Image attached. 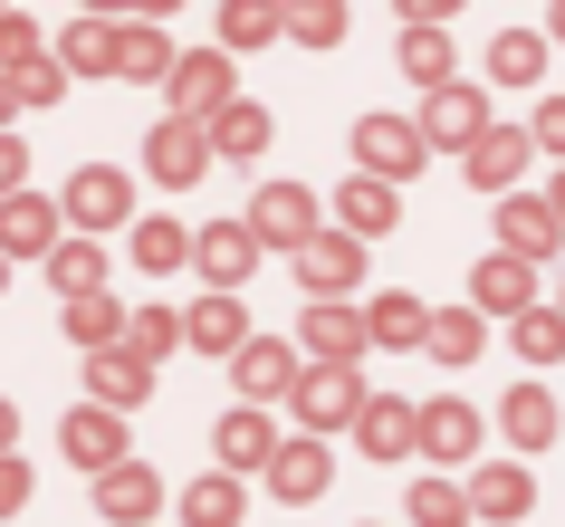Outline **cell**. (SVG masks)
Instances as JSON below:
<instances>
[{
	"label": "cell",
	"instance_id": "1",
	"mask_svg": "<svg viewBox=\"0 0 565 527\" xmlns=\"http://www.w3.org/2000/svg\"><path fill=\"white\" fill-rule=\"evenodd\" d=\"M413 135H422V154H431V145H441V154H470L479 135H489V96H479V87H460V77H450V87H431V96H422Z\"/></svg>",
	"mask_w": 565,
	"mask_h": 527
},
{
	"label": "cell",
	"instance_id": "2",
	"mask_svg": "<svg viewBox=\"0 0 565 527\" xmlns=\"http://www.w3.org/2000/svg\"><path fill=\"white\" fill-rule=\"evenodd\" d=\"M239 231L259 240V250H288V260H298V250H307L317 231H327V221H317V192H307V182H268V192H259V211H249Z\"/></svg>",
	"mask_w": 565,
	"mask_h": 527
},
{
	"label": "cell",
	"instance_id": "3",
	"mask_svg": "<svg viewBox=\"0 0 565 527\" xmlns=\"http://www.w3.org/2000/svg\"><path fill=\"white\" fill-rule=\"evenodd\" d=\"M288 403H298L307 441H327L335 422H355V412H364V375H355V365H307V375H298V393H288Z\"/></svg>",
	"mask_w": 565,
	"mask_h": 527
},
{
	"label": "cell",
	"instance_id": "4",
	"mask_svg": "<svg viewBox=\"0 0 565 527\" xmlns=\"http://www.w3.org/2000/svg\"><path fill=\"white\" fill-rule=\"evenodd\" d=\"M355 164H364V182H403V173H422V135H413V116H364L355 125Z\"/></svg>",
	"mask_w": 565,
	"mask_h": 527
},
{
	"label": "cell",
	"instance_id": "5",
	"mask_svg": "<svg viewBox=\"0 0 565 527\" xmlns=\"http://www.w3.org/2000/svg\"><path fill=\"white\" fill-rule=\"evenodd\" d=\"M298 278H307V307H345V288H355L364 278V250L345 231H317L298 250Z\"/></svg>",
	"mask_w": 565,
	"mask_h": 527
},
{
	"label": "cell",
	"instance_id": "6",
	"mask_svg": "<svg viewBox=\"0 0 565 527\" xmlns=\"http://www.w3.org/2000/svg\"><path fill=\"white\" fill-rule=\"evenodd\" d=\"M96 518H106V527H153V518H163V479H153L145 461L96 470Z\"/></svg>",
	"mask_w": 565,
	"mask_h": 527
},
{
	"label": "cell",
	"instance_id": "7",
	"mask_svg": "<svg viewBox=\"0 0 565 527\" xmlns=\"http://www.w3.org/2000/svg\"><path fill=\"white\" fill-rule=\"evenodd\" d=\"M163 96H173V116H182V125L221 116V106H231V59H221V49H202V59H173V67H163Z\"/></svg>",
	"mask_w": 565,
	"mask_h": 527
},
{
	"label": "cell",
	"instance_id": "8",
	"mask_svg": "<svg viewBox=\"0 0 565 527\" xmlns=\"http://www.w3.org/2000/svg\"><path fill=\"white\" fill-rule=\"evenodd\" d=\"M298 346H278V336H249V346L231 355V383L239 393H249V403H288V393H298Z\"/></svg>",
	"mask_w": 565,
	"mask_h": 527
},
{
	"label": "cell",
	"instance_id": "9",
	"mask_svg": "<svg viewBox=\"0 0 565 527\" xmlns=\"http://www.w3.org/2000/svg\"><path fill=\"white\" fill-rule=\"evenodd\" d=\"M58 221H77V231H125V221H135V192H125V173H106V164H87V173L67 182Z\"/></svg>",
	"mask_w": 565,
	"mask_h": 527
},
{
	"label": "cell",
	"instance_id": "10",
	"mask_svg": "<svg viewBox=\"0 0 565 527\" xmlns=\"http://www.w3.org/2000/svg\"><path fill=\"white\" fill-rule=\"evenodd\" d=\"M145 173H153V182H173V192H192V182L211 173V145H202V125L163 116V125L145 135Z\"/></svg>",
	"mask_w": 565,
	"mask_h": 527
},
{
	"label": "cell",
	"instance_id": "11",
	"mask_svg": "<svg viewBox=\"0 0 565 527\" xmlns=\"http://www.w3.org/2000/svg\"><path fill=\"white\" fill-rule=\"evenodd\" d=\"M413 451L441 461V470H460L479 451V412L470 403H413Z\"/></svg>",
	"mask_w": 565,
	"mask_h": 527
},
{
	"label": "cell",
	"instance_id": "12",
	"mask_svg": "<svg viewBox=\"0 0 565 527\" xmlns=\"http://www.w3.org/2000/svg\"><path fill=\"white\" fill-rule=\"evenodd\" d=\"M192 268L211 278V297H231L249 268H259V240L239 231V221H211V231H192Z\"/></svg>",
	"mask_w": 565,
	"mask_h": 527
},
{
	"label": "cell",
	"instance_id": "13",
	"mask_svg": "<svg viewBox=\"0 0 565 527\" xmlns=\"http://www.w3.org/2000/svg\"><path fill=\"white\" fill-rule=\"evenodd\" d=\"M527 307H536V268L527 260H508V250H499V260L470 268V317H527Z\"/></svg>",
	"mask_w": 565,
	"mask_h": 527
},
{
	"label": "cell",
	"instance_id": "14",
	"mask_svg": "<svg viewBox=\"0 0 565 527\" xmlns=\"http://www.w3.org/2000/svg\"><path fill=\"white\" fill-rule=\"evenodd\" d=\"M58 202H39V192H10L0 202V260H49L58 250Z\"/></svg>",
	"mask_w": 565,
	"mask_h": 527
},
{
	"label": "cell",
	"instance_id": "15",
	"mask_svg": "<svg viewBox=\"0 0 565 527\" xmlns=\"http://www.w3.org/2000/svg\"><path fill=\"white\" fill-rule=\"evenodd\" d=\"M58 451H67L77 470H87V479H96V470H116V461H125V412L77 403V412H67V432H58Z\"/></svg>",
	"mask_w": 565,
	"mask_h": 527
},
{
	"label": "cell",
	"instance_id": "16",
	"mask_svg": "<svg viewBox=\"0 0 565 527\" xmlns=\"http://www.w3.org/2000/svg\"><path fill=\"white\" fill-rule=\"evenodd\" d=\"M364 355V317L355 307H307L298 317V365H355Z\"/></svg>",
	"mask_w": 565,
	"mask_h": 527
},
{
	"label": "cell",
	"instance_id": "17",
	"mask_svg": "<svg viewBox=\"0 0 565 527\" xmlns=\"http://www.w3.org/2000/svg\"><path fill=\"white\" fill-rule=\"evenodd\" d=\"M355 451H364V461H413V403H403V393H364Z\"/></svg>",
	"mask_w": 565,
	"mask_h": 527
},
{
	"label": "cell",
	"instance_id": "18",
	"mask_svg": "<svg viewBox=\"0 0 565 527\" xmlns=\"http://www.w3.org/2000/svg\"><path fill=\"white\" fill-rule=\"evenodd\" d=\"M450 10H413V20H403V77H413L422 96L431 87H450V30H441Z\"/></svg>",
	"mask_w": 565,
	"mask_h": 527
},
{
	"label": "cell",
	"instance_id": "19",
	"mask_svg": "<svg viewBox=\"0 0 565 527\" xmlns=\"http://www.w3.org/2000/svg\"><path fill=\"white\" fill-rule=\"evenodd\" d=\"M211 451H221V479H239V470H268V451H278V422L268 412H221V432H211Z\"/></svg>",
	"mask_w": 565,
	"mask_h": 527
},
{
	"label": "cell",
	"instance_id": "20",
	"mask_svg": "<svg viewBox=\"0 0 565 527\" xmlns=\"http://www.w3.org/2000/svg\"><path fill=\"white\" fill-rule=\"evenodd\" d=\"M202 145H211V164H259L268 154V116L249 106V96H231L221 116H202Z\"/></svg>",
	"mask_w": 565,
	"mask_h": 527
},
{
	"label": "cell",
	"instance_id": "21",
	"mask_svg": "<svg viewBox=\"0 0 565 527\" xmlns=\"http://www.w3.org/2000/svg\"><path fill=\"white\" fill-rule=\"evenodd\" d=\"M460 498H470V518H527V508H536V479H527V461H489Z\"/></svg>",
	"mask_w": 565,
	"mask_h": 527
},
{
	"label": "cell",
	"instance_id": "22",
	"mask_svg": "<svg viewBox=\"0 0 565 527\" xmlns=\"http://www.w3.org/2000/svg\"><path fill=\"white\" fill-rule=\"evenodd\" d=\"M556 211H546V202H527V192H508V202H499V250H508V260H546V250H556Z\"/></svg>",
	"mask_w": 565,
	"mask_h": 527
},
{
	"label": "cell",
	"instance_id": "23",
	"mask_svg": "<svg viewBox=\"0 0 565 527\" xmlns=\"http://www.w3.org/2000/svg\"><path fill=\"white\" fill-rule=\"evenodd\" d=\"M145 393H153V365H135L125 346L87 355V403L96 412H125V403H145Z\"/></svg>",
	"mask_w": 565,
	"mask_h": 527
},
{
	"label": "cell",
	"instance_id": "24",
	"mask_svg": "<svg viewBox=\"0 0 565 527\" xmlns=\"http://www.w3.org/2000/svg\"><path fill=\"white\" fill-rule=\"evenodd\" d=\"M268 489L288 498V508H307V498L327 489V441H278V451H268Z\"/></svg>",
	"mask_w": 565,
	"mask_h": 527
},
{
	"label": "cell",
	"instance_id": "25",
	"mask_svg": "<svg viewBox=\"0 0 565 527\" xmlns=\"http://www.w3.org/2000/svg\"><path fill=\"white\" fill-rule=\"evenodd\" d=\"M460 164H470V192H508V182L527 173V135H518V125H489Z\"/></svg>",
	"mask_w": 565,
	"mask_h": 527
},
{
	"label": "cell",
	"instance_id": "26",
	"mask_svg": "<svg viewBox=\"0 0 565 527\" xmlns=\"http://www.w3.org/2000/svg\"><path fill=\"white\" fill-rule=\"evenodd\" d=\"M335 231H345V240H355V250H364V240H384L393 231V192H384V182H345V192H335Z\"/></svg>",
	"mask_w": 565,
	"mask_h": 527
},
{
	"label": "cell",
	"instance_id": "27",
	"mask_svg": "<svg viewBox=\"0 0 565 527\" xmlns=\"http://www.w3.org/2000/svg\"><path fill=\"white\" fill-rule=\"evenodd\" d=\"M182 346H202V355H239V346H249V317H239V297H202V307L182 317Z\"/></svg>",
	"mask_w": 565,
	"mask_h": 527
},
{
	"label": "cell",
	"instance_id": "28",
	"mask_svg": "<svg viewBox=\"0 0 565 527\" xmlns=\"http://www.w3.org/2000/svg\"><path fill=\"white\" fill-rule=\"evenodd\" d=\"M499 432L518 441V451H546V441H556V403H546V383H518V393H508V403H499Z\"/></svg>",
	"mask_w": 565,
	"mask_h": 527
},
{
	"label": "cell",
	"instance_id": "29",
	"mask_svg": "<svg viewBox=\"0 0 565 527\" xmlns=\"http://www.w3.org/2000/svg\"><path fill=\"white\" fill-rule=\"evenodd\" d=\"M49 288H58L67 307L96 297V288H106V250H96V240H58V250H49Z\"/></svg>",
	"mask_w": 565,
	"mask_h": 527
},
{
	"label": "cell",
	"instance_id": "30",
	"mask_svg": "<svg viewBox=\"0 0 565 527\" xmlns=\"http://www.w3.org/2000/svg\"><path fill=\"white\" fill-rule=\"evenodd\" d=\"M268 39H288V10L278 0H231L221 10V59L231 49H268Z\"/></svg>",
	"mask_w": 565,
	"mask_h": 527
},
{
	"label": "cell",
	"instance_id": "31",
	"mask_svg": "<svg viewBox=\"0 0 565 527\" xmlns=\"http://www.w3.org/2000/svg\"><path fill=\"white\" fill-rule=\"evenodd\" d=\"M355 317H364V346H422L431 307H422V297H374V307H355Z\"/></svg>",
	"mask_w": 565,
	"mask_h": 527
},
{
	"label": "cell",
	"instance_id": "32",
	"mask_svg": "<svg viewBox=\"0 0 565 527\" xmlns=\"http://www.w3.org/2000/svg\"><path fill=\"white\" fill-rule=\"evenodd\" d=\"M479 346H489V326H479L470 307H431V326H422V355H441V365H470Z\"/></svg>",
	"mask_w": 565,
	"mask_h": 527
},
{
	"label": "cell",
	"instance_id": "33",
	"mask_svg": "<svg viewBox=\"0 0 565 527\" xmlns=\"http://www.w3.org/2000/svg\"><path fill=\"white\" fill-rule=\"evenodd\" d=\"M58 67H106V77H116V20H106V10H87V20H67V39H58Z\"/></svg>",
	"mask_w": 565,
	"mask_h": 527
},
{
	"label": "cell",
	"instance_id": "34",
	"mask_svg": "<svg viewBox=\"0 0 565 527\" xmlns=\"http://www.w3.org/2000/svg\"><path fill=\"white\" fill-rule=\"evenodd\" d=\"M489 77H499V87H536V77H546V39H536V30L489 39Z\"/></svg>",
	"mask_w": 565,
	"mask_h": 527
},
{
	"label": "cell",
	"instance_id": "35",
	"mask_svg": "<svg viewBox=\"0 0 565 527\" xmlns=\"http://www.w3.org/2000/svg\"><path fill=\"white\" fill-rule=\"evenodd\" d=\"M125 355H135V365H163V355L182 346V317L173 307H135V317H125V336H116Z\"/></svg>",
	"mask_w": 565,
	"mask_h": 527
},
{
	"label": "cell",
	"instance_id": "36",
	"mask_svg": "<svg viewBox=\"0 0 565 527\" xmlns=\"http://www.w3.org/2000/svg\"><path fill=\"white\" fill-rule=\"evenodd\" d=\"M239 508H249L239 479H192L182 489V527H239Z\"/></svg>",
	"mask_w": 565,
	"mask_h": 527
},
{
	"label": "cell",
	"instance_id": "37",
	"mask_svg": "<svg viewBox=\"0 0 565 527\" xmlns=\"http://www.w3.org/2000/svg\"><path fill=\"white\" fill-rule=\"evenodd\" d=\"M67 336H77L87 355H106V346H116V336H125V307H116V288L77 297V307H67Z\"/></svg>",
	"mask_w": 565,
	"mask_h": 527
},
{
	"label": "cell",
	"instance_id": "38",
	"mask_svg": "<svg viewBox=\"0 0 565 527\" xmlns=\"http://www.w3.org/2000/svg\"><path fill=\"white\" fill-rule=\"evenodd\" d=\"M135 260H145L153 278H173V268L192 260V240H182V221H135Z\"/></svg>",
	"mask_w": 565,
	"mask_h": 527
},
{
	"label": "cell",
	"instance_id": "39",
	"mask_svg": "<svg viewBox=\"0 0 565 527\" xmlns=\"http://www.w3.org/2000/svg\"><path fill=\"white\" fill-rule=\"evenodd\" d=\"M163 67H173L163 30H145V20H135V30H116V77H163Z\"/></svg>",
	"mask_w": 565,
	"mask_h": 527
},
{
	"label": "cell",
	"instance_id": "40",
	"mask_svg": "<svg viewBox=\"0 0 565 527\" xmlns=\"http://www.w3.org/2000/svg\"><path fill=\"white\" fill-rule=\"evenodd\" d=\"M460 518H470L460 479H413V527H460Z\"/></svg>",
	"mask_w": 565,
	"mask_h": 527
},
{
	"label": "cell",
	"instance_id": "41",
	"mask_svg": "<svg viewBox=\"0 0 565 527\" xmlns=\"http://www.w3.org/2000/svg\"><path fill=\"white\" fill-rule=\"evenodd\" d=\"M58 87H67V67L49 59V49H39V59H20V67H10V96H20V106H58Z\"/></svg>",
	"mask_w": 565,
	"mask_h": 527
},
{
	"label": "cell",
	"instance_id": "42",
	"mask_svg": "<svg viewBox=\"0 0 565 527\" xmlns=\"http://www.w3.org/2000/svg\"><path fill=\"white\" fill-rule=\"evenodd\" d=\"M518 355H527V365H556L565 355V317L556 307H527V317H518Z\"/></svg>",
	"mask_w": 565,
	"mask_h": 527
},
{
	"label": "cell",
	"instance_id": "43",
	"mask_svg": "<svg viewBox=\"0 0 565 527\" xmlns=\"http://www.w3.org/2000/svg\"><path fill=\"white\" fill-rule=\"evenodd\" d=\"M288 39H307V49H335V39H345V10H335V0H307V10H288Z\"/></svg>",
	"mask_w": 565,
	"mask_h": 527
},
{
	"label": "cell",
	"instance_id": "44",
	"mask_svg": "<svg viewBox=\"0 0 565 527\" xmlns=\"http://www.w3.org/2000/svg\"><path fill=\"white\" fill-rule=\"evenodd\" d=\"M20 59H39V30L20 20V10H0V77H10Z\"/></svg>",
	"mask_w": 565,
	"mask_h": 527
},
{
	"label": "cell",
	"instance_id": "45",
	"mask_svg": "<svg viewBox=\"0 0 565 527\" xmlns=\"http://www.w3.org/2000/svg\"><path fill=\"white\" fill-rule=\"evenodd\" d=\"M527 145H556V154H565V96H536V125H527Z\"/></svg>",
	"mask_w": 565,
	"mask_h": 527
},
{
	"label": "cell",
	"instance_id": "46",
	"mask_svg": "<svg viewBox=\"0 0 565 527\" xmlns=\"http://www.w3.org/2000/svg\"><path fill=\"white\" fill-rule=\"evenodd\" d=\"M30 508V461H0V518H20Z\"/></svg>",
	"mask_w": 565,
	"mask_h": 527
},
{
	"label": "cell",
	"instance_id": "47",
	"mask_svg": "<svg viewBox=\"0 0 565 527\" xmlns=\"http://www.w3.org/2000/svg\"><path fill=\"white\" fill-rule=\"evenodd\" d=\"M20 182H30V154H20V135H0V202H10Z\"/></svg>",
	"mask_w": 565,
	"mask_h": 527
},
{
	"label": "cell",
	"instance_id": "48",
	"mask_svg": "<svg viewBox=\"0 0 565 527\" xmlns=\"http://www.w3.org/2000/svg\"><path fill=\"white\" fill-rule=\"evenodd\" d=\"M10 441H20V412L0 403V461H10Z\"/></svg>",
	"mask_w": 565,
	"mask_h": 527
},
{
	"label": "cell",
	"instance_id": "49",
	"mask_svg": "<svg viewBox=\"0 0 565 527\" xmlns=\"http://www.w3.org/2000/svg\"><path fill=\"white\" fill-rule=\"evenodd\" d=\"M546 211H556V231H565V173H556V182H546Z\"/></svg>",
	"mask_w": 565,
	"mask_h": 527
},
{
	"label": "cell",
	"instance_id": "50",
	"mask_svg": "<svg viewBox=\"0 0 565 527\" xmlns=\"http://www.w3.org/2000/svg\"><path fill=\"white\" fill-rule=\"evenodd\" d=\"M10 116H20V96H10V77H0V135H10Z\"/></svg>",
	"mask_w": 565,
	"mask_h": 527
},
{
	"label": "cell",
	"instance_id": "51",
	"mask_svg": "<svg viewBox=\"0 0 565 527\" xmlns=\"http://www.w3.org/2000/svg\"><path fill=\"white\" fill-rule=\"evenodd\" d=\"M536 39H565V10H546V30H536Z\"/></svg>",
	"mask_w": 565,
	"mask_h": 527
},
{
	"label": "cell",
	"instance_id": "52",
	"mask_svg": "<svg viewBox=\"0 0 565 527\" xmlns=\"http://www.w3.org/2000/svg\"><path fill=\"white\" fill-rule=\"evenodd\" d=\"M0 278H10V260H0Z\"/></svg>",
	"mask_w": 565,
	"mask_h": 527
},
{
	"label": "cell",
	"instance_id": "53",
	"mask_svg": "<svg viewBox=\"0 0 565 527\" xmlns=\"http://www.w3.org/2000/svg\"><path fill=\"white\" fill-rule=\"evenodd\" d=\"M556 317H565V307H556Z\"/></svg>",
	"mask_w": 565,
	"mask_h": 527
}]
</instances>
